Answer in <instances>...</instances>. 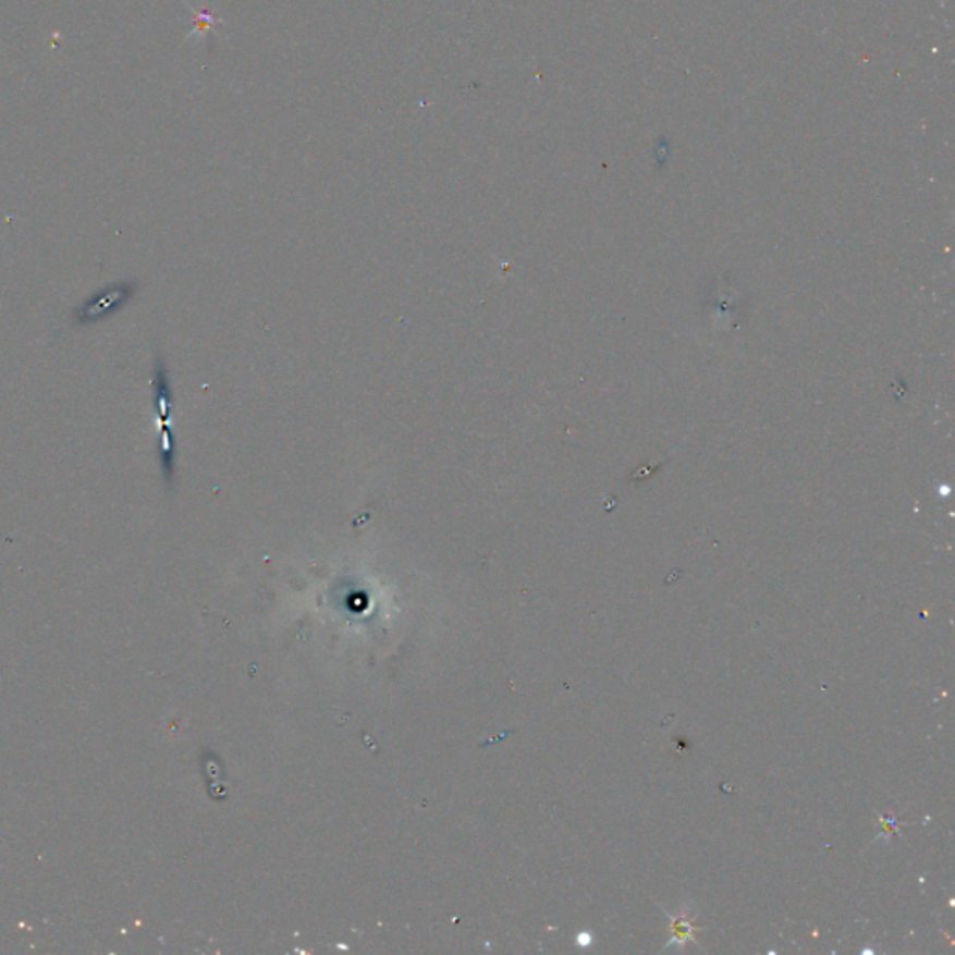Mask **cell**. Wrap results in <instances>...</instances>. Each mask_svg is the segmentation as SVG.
Returning <instances> with one entry per match:
<instances>
[{"mask_svg": "<svg viewBox=\"0 0 955 955\" xmlns=\"http://www.w3.org/2000/svg\"><path fill=\"white\" fill-rule=\"evenodd\" d=\"M137 293V284L131 280L114 282L111 286L101 287L99 292L91 293L90 297L78 306L73 319L77 326H91L103 319H109L120 313Z\"/></svg>", "mask_w": 955, "mask_h": 955, "instance_id": "cell-1", "label": "cell"}, {"mask_svg": "<svg viewBox=\"0 0 955 955\" xmlns=\"http://www.w3.org/2000/svg\"><path fill=\"white\" fill-rule=\"evenodd\" d=\"M154 390H156L157 415H159V433H161V467H163L164 480L172 481L174 478V436L170 428V384L167 379V370L163 366H157L156 379H154Z\"/></svg>", "mask_w": 955, "mask_h": 955, "instance_id": "cell-2", "label": "cell"}]
</instances>
